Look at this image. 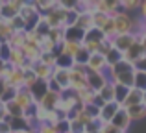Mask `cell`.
Returning a JSON list of instances; mask_svg holds the SVG:
<instances>
[{
    "mask_svg": "<svg viewBox=\"0 0 146 133\" xmlns=\"http://www.w3.org/2000/svg\"><path fill=\"white\" fill-rule=\"evenodd\" d=\"M87 87V72L82 70H70V91L78 93V91Z\"/></svg>",
    "mask_w": 146,
    "mask_h": 133,
    "instance_id": "30bf717a",
    "label": "cell"
},
{
    "mask_svg": "<svg viewBox=\"0 0 146 133\" xmlns=\"http://www.w3.org/2000/svg\"><path fill=\"white\" fill-rule=\"evenodd\" d=\"M139 11H141V19H143V21L146 22V0H144V2H141Z\"/></svg>",
    "mask_w": 146,
    "mask_h": 133,
    "instance_id": "11a10c76",
    "label": "cell"
},
{
    "mask_svg": "<svg viewBox=\"0 0 146 133\" xmlns=\"http://www.w3.org/2000/svg\"><path fill=\"white\" fill-rule=\"evenodd\" d=\"M7 63L13 68H22V65L26 63V56L22 54V50H11V56H9Z\"/></svg>",
    "mask_w": 146,
    "mask_h": 133,
    "instance_id": "d4e9b609",
    "label": "cell"
},
{
    "mask_svg": "<svg viewBox=\"0 0 146 133\" xmlns=\"http://www.w3.org/2000/svg\"><path fill=\"white\" fill-rule=\"evenodd\" d=\"M6 89H7L6 79H2V78H0V98H2V94H4V93H6Z\"/></svg>",
    "mask_w": 146,
    "mask_h": 133,
    "instance_id": "9f6ffc18",
    "label": "cell"
},
{
    "mask_svg": "<svg viewBox=\"0 0 146 133\" xmlns=\"http://www.w3.org/2000/svg\"><path fill=\"white\" fill-rule=\"evenodd\" d=\"M22 7V0H0V21L9 22L19 15Z\"/></svg>",
    "mask_w": 146,
    "mask_h": 133,
    "instance_id": "3957f363",
    "label": "cell"
},
{
    "mask_svg": "<svg viewBox=\"0 0 146 133\" xmlns=\"http://www.w3.org/2000/svg\"><path fill=\"white\" fill-rule=\"evenodd\" d=\"M76 26H78L80 30H83V32H89L91 28H94L93 26V15L91 13H80L78 19H76Z\"/></svg>",
    "mask_w": 146,
    "mask_h": 133,
    "instance_id": "44dd1931",
    "label": "cell"
},
{
    "mask_svg": "<svg viewBox=\"0 0 146 133\" xmlns=\"http://www.w3.org/2000/svg\"><path fill=\"white\" fill-rule=\"evenodd\" d=\"M107 81H109V78H107L106 72H89L87 70V87L93 89L94 93H98Z\"/></svg>",
    "mask_w": 146,
    "mask_h": 133,
    "instance_id": "8992f818",
    "label": "cell"
},
{
    "mask_svg": "<svg viewBox=\"0 0 146 133\" xmlns=\"http://www.w3.org/2000/svg\"><path fill=\"white\" fill-rule=\"evenodd\" d=\"M135 72V70H133ZM133 72H124V74H118L115 76L111 81L113 83H118V85H124L128 89H133Z\"/></svg>",
    "mask_w": 146,
    "mask_h": 133,
    "instance_id": "484cf974",
    "label": "cell"
},
{
    "mask_svg": "<svg viewBox=\"0 0 146 133\" xmlns=\"http://www.w3.org/2000/svg\"><path fill=\"white\" fill-rule=\"evenodd\" d=\"M19 15L24 19V22H26V32H28V33L33 32V30H35V26H37V22L41 21V15L37 13L33 2H22V7H21V11H19Z\"/></svg>",
    "mask_w": 146,
    "mask_h": 133,
    "instance_id": "7a4b0ae2",
    "label": "cell"
},
{
    "mask_svg": "<svg viewBox=\"0 0 146 133\" xmlns=\"http://www.w3.org/2000/svg\"><path fill=\"white\" fill-rule=\"evenodd\" d=\"M100 130H102V122H100V118L91 120V122L85 126V133H94V131H100Z\"/></svg>",
    "mask_w": 146,
    "mask_h": 133,
    "instance_id": "7dc6e473",
    "label": "cell"
},
{
    "mask_svg": "<svg viewBox=\"0 0 146 133\" xmlns=\"http://www.w3.org/2000/svg\"><path fill=\"white\" fill-rule=\"evenodd\" d=\"M100 133H124V131H120L118 128H115L113 124H102V130H100Z\"/></svg>",
    "mask_w": 146,
    "mask_h": 133,
    "instance_id": "f907efd6",
    "label": "cell"
},
{
    "mask_svg": "<svg viewBox=\"0 0 146 133\" xmlns=\"http://www.w3.org/2000/svg\"><path fill=\"white\" fill-rule=\"evenodd\" d=\"M139 104H143V93H141L139 89H129L128 96H126V100L122 102L120 107L128 109V107H131V105H139Z\"/></svg>",
    "mask_w": 146,
    "mask_h": 133,
    "instance_id": "ac0fdd59",
    "label": "cell"
},
{
    "mask_svg": "<svg viewBox=\"0 0 146 133\" xmlns=\"http://www.w3.org/2000/svg\"><path fill=\"white\" fill-rule=\"evenodd\" d=\"M32 70L35 72L37 79H43V81H48V79L52 78V74H54V68H50V67H46V65H43V63H35Z\"/></svg>",
    "mask_w": 146,
    "mask_h": 133,
    "instance_id": "d6986e66",
    "label": "cell"
},
{
    "mask_svg": "<svg viewBox=\"0 0 146 133\" xmlns=\"http://www.w3.org/2000/svg\"><path fill=\"white\" fill-rule=\"evenodd\" d=\"M96 94H98L100 98H102L104 102H106V104H107V102H115V94H113V81H107V83H106V85H104L102 89L98 91Z\"/></svg>",
    "mask_w": 146,
    "mask_h": 133,
    "instance_id": "83f0119b",
    "label": "cell"
},
{
    "mask_svg": "<svg viewBox=\"0 0 146 133\" xmlns=\"http://www.w3.org/2000/svg\"><path fill=\"white\" fill-rule=\"evenodd\" d=\"M35 81H37L35 72H33L32 68H30V70H24V89H30Z\"/></svg>",
    "mask_w": 146,
    "mask_h": 133,
    "instance_id": "b9f144b4",
    "label": "cell"
},
{
    "mask_svg": "<svg viewBox=\"0 0 146 133\" xmlns=\"http://www.w3.org/2000/svg\"><path fill=\"white\" fill-rule=\"evenodd\" d=\"M26 39H28V33L26 32H15L13 37L7 41V44H9L13 50H21V48L26 44Z\"/></svg>",
    "mask_w": 146,
    "mask_h": 133,
    "instance_id": "ffe728a7",
    "label": "cell"
},
{
    "mask_svg": "<svg viewBox=\"0 0 146 133\" xmlns=\"http://www.w3.org/2000/svg\"><path fill=\"white\" fill-rule=\"evenodd\" d=\"M104 59H106L107 68H111L113 65H117L118 61H122V52H118V50H115V48H111V50L107 52L106 56H104Z\"/></svg>",
    "mask_w": 146,
    "mask_h": 133,
    "instance_id": "4dcf8cb0",
    "label": "cell"
},
{
    "mask_svg": "<svg viewBox=\"0 0 146 133\" xmlns=\"http://www.w3.org/2000/svg\"><path fill=\"white\" fill-rule=\"evenodd\" d=\"M0 133H11V128L7 120H0Z\"/></svg>",
    "mask_w": 146,
    "mask_h": 133,
    "instance_id": "f5cc1de1",
    "label": "cell"
},
{
    "mask_svg": "<svg viewBox=\"0 0 146 133\" xmlns=\"http://www.w3.org/2000/svg\"><path fill=\"white\" fill-rule=\"evenodd\" d=\"M59 122V116H57V111H46V116H44V122L43 124H48V126H56Z\"/></svg>",
    "mask_w": 146,
    "mask_h": 133,
    "instance_id": "ee69618b",
    "label": "cell"
},
{
    "mask_svg": "<svg viewBox=\"0 0 146 133\" xmlns=\"http://www.w3.org/2000/svg\"><path fill=\"white\" fill-rule=\"evenodd\" d=\"M83 37H85V32L80 30L78 26H68V28H65V41H67V43H78V44H82L83 43Z\"/></svg>",
    "mask_w": 146,
    "mask_h": 133,
    "instance_id": "e0dca14e",
    "label": "cell"
},
{
    "mask_svg": "<svg viewBox=\"0 0 146 133\" xmlns=\"http://www.w3.org/2000/svg\"><path fill=\"white\" fill-rule=\"evenodd\" d=\"M4 79H6L7 87H13L15 91L24 89V72H22L21 68H13V70H11Z\"/></svg>",
    "mask_w": 146,
    "mask_h": 133,
    "instance_id": "ba28073f",
    "label": "cell"
},
{
    "mask_svg": "<svg viewBox=\"0 0 146 133\" xmlns=\"http://www.w3.org/2000/svg\"><path fill=\"white\" fill-rule=\"evenodd\" d=\"M133 44V35L131 33H124V35H115L113 37V48L118 52H128V48Z\"/></svg>",
    "mask_w": 146,
    "mask_h": 133,
    "instance_id": "5bb4252c",
    "label": "cell"
},
{
    "mask_svg": "<svg viewBox=\"0 0 146 133\" xmlns=\"http://www.w3.org/2000/svg\"><path fill=\"white\" fill-rule=\"evenodd\" d=\"M7 116H6V109H4V104L0 102V120H6Z\"/></svg>",
    "mask_w": 146,
    "mask_h": 133,
    "instance_id": "680465c9",
    "label": "cell"
},
{
    "mask_svg": "<svg viewBox=\"0 0 146 133\" xmlns=\"http://www.w3.org/2000/svg\"><path fill=\"white\" fill-rule=\"evenodd\" d=\"M133 89H139L141 93L146 91V72H143V70L133 72Z\"/></svg>",
    "mask_w": 146,
    "mask_h": 133,
    "instance_id": "f1b7e54d",
    "label": "cell"
},
{
    "mask_svg": "<svg viewBox=\"0 0 146 133\" xmlns=\"http://www.w3.org/2000/svg\"><path fill=\"white\" fill-rule=\"evenodd\" d=\"M35 131L37 133H57L56 128H54V126H48V124H39V126L35 128Z\"/></svg>",
    "mask_w": 146,
    "mask_h": 133,
    "instance_id": "681fc988",
    "label": "cell"
},
{
    "mask_svg": "<svg viewBox=\"0 0 146 133\" xmlns=\"http://www.w3.org/2000/svg\"><path fill=\"white\" fill-rule=\"evenodd\" d=\"M129 89L124 85H118V83H113V94H115V102H117L118 105H122V102L126 100V96H128Z\"/></svg>",
    "mask_w": 146,
    "mask_h": 133,
    "instance_id": "f546056e",
    "label": "cell"
},
{
    "mask_svg": "<svg viewBox=\"0 0 146 133\" xmlns=\"http://www.w3.org/2000/svg\"><path fill=\"white\" fill-rule=\"evenodd\" d=\"M89 56H91V54L82 46V48H80V52L74 56V58H72V61L78 63V65H87V61H89Z\"/></svg>",
    "mask_w": 146,
    "mask_h": 133,
    "instance_id": "74e56055",
    "label": "cell"
},
{
    "mask_svg": "<svg viewBox=\"0 0 146 133\" xmlns=\"http://www.w3.org/2000/svg\"><path fill=\"white\" fill-rule=\"evenodd\" d=\"M28 133H37V131H35V130H33V131H28Z\"/></svg>",
    "mask_w": 146,
    "mask_h": 133,
    "instance_id": "6125c7cd",
    "label": "cell"
},
{
    "mask_svg": "<svg viewBox=\"0 0 146 133\" xmlns=\"http://www.w3.org/2000/svg\"><path fill=\"white\" fill-rule=\"evenodd\" d=\"M6 70H7V63L0 59V78H2V76L6 74Z\"/></svg>",
    "mask_w": 146,
    "mask_h": 133,
    "instance_id": "6f0895ef",
    "label": "cell"
},
{
    "mask_svg": "<svg viewBox=\"0 0 146 133\" xmlns=\"http://www.w3.org/2000/svg\"><path fill=\"white\" fill-rule=\"evenodd\" d=\"M15 102L19 104V107H21V109H22L24 113L28 111V109L32 107L33 104H35L28 89H21V91H17V94H15Z\"/></svg>",
    "mask_w": 146,
    "mask_h": 133,
    "instance_id": "4fadbf2b",
    "label": "cell"
},
{
    "mask_svg": "<svg viewBox=\"0 0 146 133\" xmlns=\"http://www.w3.org/2000/svg\"><path fill=\"white\" fill-rule=\"evenodd\" d=\"M11 50H13V48H11L7 43H2L0 44V59L7 63L9 61V56H11Z\"/></svg>",
    "mask_w": 146,
    "mask_h": 133,
    "instance_id": "f6af8a7d",
    "label": "cell"
},
{
    "mask_svg": "<svg viewBox=\"0 0 146 133\" xmlns=\"http://www.w3.org/2000/svg\"><path fill=\"white\" fill-rule=\"evenodd\" d=\"M109 124H113L115 128H118L120 131H124V133H128V128L131 126V120H129V116H128V111H126L124 107H120L117 111V115L113 116V120H111Z\"/></svg>",
    "mask_w": 146,
    "mask_h": 133,
    "instance_id": "9c48e42d",
    "label": "cell"
},
{
    "mask_svg": "<svg viewBox=\"0 0 146 133\" xmlns=\"http://www.w3.org/2000/svg\"><path fill=\"white\" fill-rule=\"evenodd\" d=\"M83 113H85L89 118H93V120H96L98 116H100V109H98L94 104H87V105H83Z\"/></svg>",
    "mask_w": 146,
    "mask_h": 133,
    "instance_id": "f35d334b",
    "label": "cell"
},
{
    "mask_svg": "<svg viewBox=\"0 0 146 133\" xmlns=\"http://www.w3.org/2000/svg\"><path fill=\"white\" fill-rule=\"evenodd\" d=\"M94 133H100V131H94Z\"/></svg>",
    "mask_w": 146,
    "mask_h": 133,
    "instance_id": "be15d7a7",
    "label": "cell"
},
{
    "mask_svg": "<svg viewBox=\"0 0 146 133\" xmlns=\"http://www.w3.org/2000/svg\"><path fill=\"white\" fill-rule=\"evenodd\" d=\"M52 79L61 87V91H68L70 89V70L67 68H59V67H54V74H52Z\"/></svg>",
    "mask_w": 146,
    "mask_h": 133,
    "instance_id": "52a82bcc",
    "label": "cell"
},
{
    "mask_svg": "<svg viewBox=\"0 0 146 133\" xmlns=\"http://www.w3.org/2000/svg\"><path fill=\"white\" fill-rule=\"evenodd\" d=\"M72 65H74V61H72V58L67 56V54H61V56L56 58V67H59V68H67V70H70Z\"/></svg>",
    "mask_w": 146,
    "mask_h": 133,
    "instance_id": "e575fe53",
    "label": "cell"
},
{
    "mask_svg": "<svg viewBox=\"0 0 146 133\" xmlns=\"http://www.w3.org/2000/svg\"><path fill=\"white\" fill-rule=\"evenodd\" d=\"M43 19L48 22L50 28H65V9L61 7L59 0L54 4L52 11H50L46 17H43Z\"/></svg>",
    "mask_w": 146,
    "mask_h": 133,
    "instance_id": "277c9868",
    "label": "cell"
},
{
    "mask_svg": "<svg viewBox=\"0 0 146 133\" xmlns=\"http://www.w3.org/2000/svg\"><path fill=\"white\" fill-rule=\"evenodd\" d=\"M109 19L111 17H107V15L100 13V11H94V13H93V26H94V28H98V30H102Z\"/></svg>",
    "mask_w": 146,
    "mask_h": 133,
    "instance_id": "d590c367",
    "label": "cell"
},
{
    "mask_svg": "<svg viewBox=\"0 0 146 133\" xmlns=\"http://www.w3.org/2000/svg\"><path fill=\"white\" fill-rule=\"evenodd\" d=\"M39 63H43V65H46L50 68H54V67H56V56H54V54H41Z\"/></svg>",
    "mask_w": 146,
    "mask_h": 133,
    "instance_id": "7bdbcfd3",
    "label": "cell"
},
{
    "mask_svg": "<svg viewBox=\"0 0 146 133\" xmlns=\"http://www.w3.org/2000/svg\"><path fill=\"white\" fill-rule=\"evenodd\" d=\"M61 94H63V93H61ZM61 94H56V93H50V91H48V93L41 98V102L37 105H41L44 111H54V109H57V104H59Z\"/></svg>",
    "mask_w": 146,
    "mask_h": 133,
    "instance_id": "2e32d148",
    "label": "cell"
},
{
    "mask_svg": "<svg viewBox=\"0 0 146 133\" xmlns=\"http://www.w3.org/2000/svg\"><path fill=\"white\" fill-rule=\"evenodd\" d=\"M120 6L126 13H129V11H133V9H139L141 2L139 0H120Z\"/></svg>",
    "mask_w": 146,
    "mask_h": 133,
    "instance_id": "ab89813d",
    "label": "cell"
},
{
    "mask_svg": "<svg viewBox=\"0 0 146 133\" xmlns=\"http://www.w3.org/2000/svg\"><path fill=\"white\" fill-rule=\"evenodd\" d=\"M0 44H2V43H0Z\"/></svg>",
    "mask_w": 146,
    "mask_h": 133,
    "instance_id": "e7e4bbea",
    "label": "cell"
},
{
    "mask_svg": "<svg viewBox=\"0 0 146 133\" xmlns=\"http://www.w3.org/2000/svg\"><path fill=\"white\" fill-rule=\"evenodd\" d=\"M46 39H50L56 46H59V44L65 41V28H50Z\"/></svg>",
    "mask_w": 146,
    "mask_h": 133,
    "instance_id": "4316f807",
    "label": "cell"
},
{
    "mask_svg": "<svg viewBox=\"0 0 146 133\" xmlns=\"http://www.w3.org/2000/svg\"><path fill=\"white\" fill-rule=\"evenodd\" d=\"M104 39H106V35H104L102 30H98V28H91L89 32H85L83 43H102ZM83 43H82V44H83Z\"/></svg>",
    "mask_w": 146,
    "mask_h": 133,
    "instance_id": "7402d4cb",
    "label": "cell"
},
{
    "mask_svg": "<svg viewBox=\"0 0 146 133\" xmlns=\"http://www.w3.org/2000/svg\"><path fill=\"white\" fill-rule=\"evenodd\" d=\"M128 111V116H129V120H143L144 116H146V107L143 104H139V105H131V107H128L126 109Z\"/></svg>",
    "mask_w": 146,
    "mask_h": 133,
    "instance_id": "603a6c76",
    "label": "cell"
},
{
    "mask_svg": "<svg viewBox=\"0 0 146 133\" xmlns=\"http://www.w3.org/2000/svg\"><path fill=\"white\" fill-rule=\"evenodd\" d=\"M135 70H143V72H146V58H143L141 61L135 63Z\"/></svg>",
    "mask_w": 146,
    "mask_h": 133,
    "instance_id": "db71d44e",
    "label": "cell"
},
{
    "mask_svg": "<svg viewBox=\"0 0 146 133\" xmlns=\"http://www.w3.org/2000/svg\"><path fill=\"white\" fill-rule=\"evenodd\" d=\"M7 124L11 128V133H28V131H33L35 130V124L32 122L30 118L26 116H17V118H6Z\"/></svg>",
    "mask_w": 146,
    "mask_h": 133,
    "instance_id": "5b68a950",
    "label": "cell"
},
{
    "mask_svg": "<svg viewBox=\"0 0 146 133\" xmlns=\"http://www.w3.org/2000/svg\"><path fill=\"white\" fill-rule=\"evenodd\" d=\"M48 32H50V26H48V22L44 21L43 17H41V21L37 22V26H35V30H33L32 33H35L37 37H41V39H44V37L48 35Z\"/></svg>",
    "mask_w": 146,
    "mask_h": 133,
    "instance_id": "836d02e7",
    "label": "cell"
},
{
    "mask_svg": "<svg viewBox=\"0 0 146 133\" xmlns=\"http://www.w3.org/2000/svg\"><path fill=\"white\" fill-rule=\"evenodd\" d=\"M54 128H56L57 133H70V122L68 120H59Z\"/></svg>",
    "mask_w": 146,
    "mask_h": 133,
    "instance_id": "c3c4849f",
    "label": "cell"
},
{
    "mask_svg": "<svg viewBox=\"0 0 146 133\" xmlns=\"http://www.w3.org/2000/svg\"><path fill=\"white\" fill-rule=\"evenodd\" d=\"M80 48H82V44H78V43H67V41H63V44H61V52L70 56V58H74L78 54Z\"/></svg>",
    "mask_w": 146,
    "mask_h": 133,
    "instance_id": "d6a6232c",
    "label": "cell"
},
{
    "mask_svg": "<svg viewBox=\"0 0 146 133\" xmlns=\"http://www.w3.org/2000/svg\"><path fill=\"white\" fill-rule=\"evenodd\" d=\"M13 28L9 26V22L0 21V43H7V41L13 37Z\"/></svg>",
    "mask_w": 146,
    "mask_h": 133,
    "instance_id": "1f68e13d",
    "label": "cell"
},
{
    "mask_svg": "<svg viewBox=\"0 0 146 133\" xmlns=\"http://www.w3.org/2000/svg\"><path fill=\"white\" fill-rule=\"evenodd\" d=\"M87 70L89 72H106L107 65H106V59H104L102 54H93L89 56V61H87Z\"/></svg>",
    "mask_w": 146,
    "mask_h": 133,
    "instance_id": "7c38bea8",
    "label": "cell"
},
{
    "mask_svg": "<svg viewBox=\"0 0 146 133\" xmlns=\"http://www.w3.org/2000/svg\"><path fill=\"white\" fill-rule=\"evenodd\" d=\"M118 109H120V105H118L117 102H107V104L100 109V116H98L100 122L102 124H109L111 120H113V116L117 115Z\"/></svg>",
    "mask_w": 146,
    "mask_h": 133,
    "instance_id": "8fae6325",
    "label": "cell"
},
{
    "mask_svg": "<svg viewBox=\"0 0 146 133\" xmlns=\"http://www.w3.org/2000/svg\"><path fill=\"white\" fill-rule=\"evenodd\" d=\"M141 46H143V52H144V58H146V33L143 35V43H141Z\"/></svg>",
    "mask_w": 146,
    "mask_h": 133,
    "instance_id": "91938a15",
    "label": "cell"
},
{
    "mask_svg": "<svg viewBox=\"0 0 146 133\" xmlns=\"http://www.w3.org/2000/svg\"><path fill=\"white\" fill-rule=\"evenodd\" d=\"M4 109H6V116L7 118H17V116H24V111H22L21 107H19L17 102H7V104H4Z\"/></svg>",
    "mask_w": 146,
    "mask_h": 133,
    "instance_id": "cb8c5ba5",
    "label": "cell"
},
{
    "mask_svg": "<svg viewBox=\"0 0 146 133\" xmlns=\"http://www.w3.org/2000/svg\"><path fill=\"white\" fill-rule=\"evenodd\" d=\"M113 19V24H115V32H117V35H124V33H133V30H135V24H137V19H133L129 13H126V11H122V13L115 15Z\"/></svg>",
    "mask_w": 146,
    "mask_h": 133,
    "instance_id": "6da1fadb",
    "label": "cell"
},
{
    "mask_svg": "<svg viewBox=\"0 0 146 133\" xmlns=\"http://www.w3.org/2000/svg\"><path fill=\"white\" fill-rule=\"evenodd\" d=\"M15 94H17V91H15L13 87H7V89H6V93H4V94H2V98H0V102H2V104L13 102V100H15Z\"/></svg>",
    "mask_w": 146,
    "mask_h": 133,
    "instance_id": "bcb514c9",
    "label": "cell"
},
{
    "mask_svg": "<svg viewBox=\"0 0 146 133\" xmlns=\"http://www.w3.org/2000/svg\"><path fill=\"white\" fill-rule=\"evenodd\" d=\"M143 105H144V107H146V91H144V93H143Z\"/></svg>",
    "mask_w": 146,
    "mask_h": 133,
    "instance_id": "94428289",
    "label": "cell"
},
{
    "mask_svg": "<svg viewBox=\"0 0 146 133\" xmlns=\"http://www.w3.org/2000/svg\"><path fill=\"white\" fill-rule=\"evenodd\" d=\"M30 94H32V98H33V102L35 104H39L41 102V98L44 96V94L48 93V81H43V79H37L35 83H33L32 87H30Z\"/></svg>",
    "mask_w": 146,
    "mask_h": 133,
    "instance_id": "9a60e30c",
    "label": "cell"
},
{
    "mask_svg": "<svg viewBox=\"0 0 146 133\" xmlns=\"http://www.w3.org/2000/svg\"><path fill=\"white\" fill-rule=\"evenodd\" d=\"M9 26L13 28V32H26V22H24V19H22L21 15H17L15 19H11Z\"/></svg>",
    "mask_w": 146,
    "mask_h": 133,
    "instance_id": "8d00e7d4",
    "label": "cell"
},
{
    "mask_svg": "<svg viewBox=\"0 0 146 133\" xmlns=\"http://www.w3.org/2000/svg\"><path fill=\"white\" fill-rule=\"evenodd\" d=\"M70 133H85V128H83L80 122L72 120V122H70Z\"/></svg>",
    "mask_w": 146,
    "mask_h": 133,
    "instance_id": "816d5d0a",
    "label": "cell"
},
{
    "mask_svg": "<svg viewBox=\"0 0 146 133\" xmlns=\"http://www.w3.org/2000/svg\"><path fill=\"white\" fill-rule=\"evenodd\" d=\"M76 19H78V13L74 9H65V28L68 26H76Z\"/></svg>",
    "mask_w": 146,
    "mask_h": 133,
    "instance_id": "60d3db41",
    "label": "cell"
}]
</instances>
